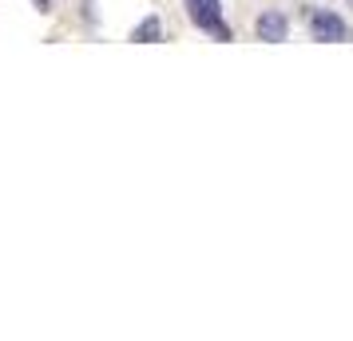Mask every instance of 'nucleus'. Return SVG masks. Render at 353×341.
Here are the masks:
<instances>
[{
	"label": "nucleus",
	"mask_w": 353,
	"mask_h": 341,
	"mask_svg": "<svg viewBox=\"0 0 353 341\" xmlns=\"http://www.w3.org/2000/svg\"><path fill=\"white\" fill-rule=\"evenodd\" d=\"M290 32V20L282 12H262L258 17V40H266V44H282Z\"/></svg>",
	"instance_id": "obj_3"
},
{
	"label": "nucleus",
	"mask_w": 353,
	"mask_h": 341,
	"mask_svg": "<svg viewBox=\"0 0 353 341\" xmlns=\"http://www.w3.org/2000/svg\"><path fill=\"white\" fill-rule=\"evenodd\" d=\"M310 32H314V40H345L350 36V28H345V20L334 17V12H314L310 17Z\"/></svg>",
	"instance_id": "obj_2"
},
{
	"label": "nucleus",
	"mask_w": 353,
	"mask_h": 341,
	"mask_svg": "<svg viewBox=\"0 0 353 341\" xmlns=\"http://www.w3.org/2000/svg\"><path fill=\"white\" fill-rule=\"evenodd\" d=\"M36 8H40V12H48V0H36Z\"/></svg>",
	"instance_id": "obj_5"
},
{
	"label": "nucleus",
	"mask_w": 353,
	"mask_h": 341,
	"mask_svg": "<svg viewBox=\"0 0 353 341\" xmlns=\"http://www.w3.org/2000/svg\"><path fill=\"white\" fill-rule=\"evenodd\" d=\"M163 36V24H159V17H147L135 32H131V40H139V44H155Z\"/></svg>",
	"instance_id": "obj_4"
},
{
	"label": "nucleus",
	"mask_w": 353,
	"mask_h": 341,
	"mask_svg": "<svg viewBox=\"0 0 353 341\" xmlns=\"http://www.w3.org/2000/svg\"><path fill=\"white\" fill-rule=\"evenodd\" d=\"M187 8H191V20L199 28H210L219 40H230V28L223 24V4L219 0H187Z\"/></svg>",
	"instance_id": "obj_1"
}]
</instances>
